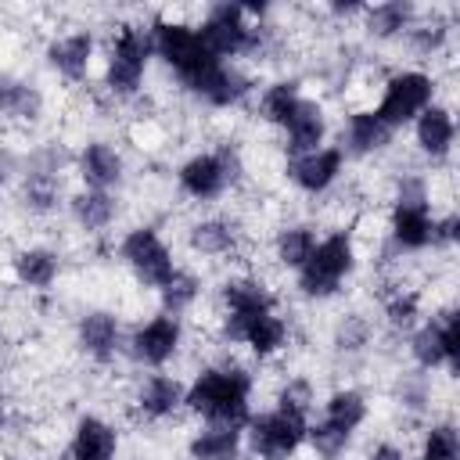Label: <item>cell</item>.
I'll list each match as a JSON object with an SVG mask.
<instances>
[{
  "instance_id": "6da1fadb",
  "label": "cell",
  "mask_w": 460,
  "mask_h": 460,
  "mask_svg": "<svg viewBox=\"0 0 460 460\" xmlns=\"http://www.w3.org/2000/svg\"><path fill=\"white\" fill-rule=\"evenodd\" d=\"M255 370L252 363L237 356H219L201 363L187 377V399L183 410L198 424H223V428H241L255 413Z\"/></svg>"
},
{
  "instance_id": "7a4b0ae2",
  "label": "cell",
  "mask_w": 460,
  "mask_h": 460,
  "mask_svg": "<svg viewBox=\"0 0 460 460\" xmlns=\"http://www.w3.org/2000/svg\"><path fill=\"white\" fill-rule=\"evenodd\" d=\"M194 29H198L201 43L219 61L259 65L273 50V25H270V7L266 4L212 0L198 11Z\"/></svg>"
},
{
  "instance_id": "3957f363",
  "label": "cell",
  "mask_w": 460,
  "mask_h": 460,
  "mask_svg": "<svg viewBox=\"0 0 460 460\" xmlns=\"http://www.w3.org/2000/svg\"><path fill=\"white\" fill-rule=\"evenodd\" d=\"M147 32H151L155 61L172 75L180 93L198 101L223 61L201 43V36L194 29V18H183L176 11H155L147 18Z\"/></svg>"
},
{
  "instance_id": "277c9868",
  "label": "cell",
  "mask_w": 460,
  "mask_h": 460,
  "mask_svg": "<svg viewBox=\"0 0 460 460\" xmlns=\"http://www.w3.org/2000/svg\"><path fill=\"white\" fill-rule=\"evenodd\" d=\"M155 65L147 18H122L111 25L108 40L101 43V90L126 104L137 101L147 86V72Z\"/></svg>"
},
{
  "instance_id": "5b68a950",
  "label": "cell",
  "mask_w": 460,
  "mask_h": 460,
  "mask_svg": "<svg viewBox=\"0 0 460 460\" xmlns=\"http://www.w3.org/2000/svg\"><path fill=\"white\" fill-rule=\"evenodd\" d=\"M359 270V237L352 226H334L320 234L313 255L291 273V288L302 302H331Z\"/></svg>"
},
{
  "instance_id": "8992f818",
  "label": "cell",
  "mask_w": 460,
  "mask_h": 460,
  "mask_svg": "<svg viewBox=\"0 0 460 460\" xmlns=\"http://www.w3.org/2000/svg\"><path fill=\"white\" fill-rule=\"evenodd\" d=\"M68 169L72 158L58 144H36L18 158L14 172V194L18 208L32 219H50L65 212L68 201Z\"/></svg>"
},
{
  "instance_id": "52a82bcc",
  "label": "cell",
  "mask_w": 460,
  "mask_h": 460,
  "mask_svg": "<svg viewBox=\"0 0 460 460\" xmlns=\"http://www.w3.org/2000/svg\"><path fill=\"white\" fill-rule=\"evenodd\" d=\"M244 155L237 144L198 147L176 162V190L194 205H219L244 183Z\"/></svg>"
},
{
  "instance_id": "ba28073f",
  "label": "cell",
  "mask_w": 460,
  "mask_h": 460,
  "mask_svg": "<svg viewBox=\"0 0 460 460\" xmlns=\"http://www.w3.org/2000/svg\"><path fill=\"white\" fill-rule=\"evenodd\" d=\"M216 305H219L216 338H219L223 349H237L241 331L255 316L280 309V295L273 291V284L262 273H255V270H230L216 284Z\"/></svg>"
},
{
  "instance_id": "9c48e42d",
  "label": "cell",
  "mask_w": 460,
  "mask_h": 460,
  "mask_svg": "<svg viewBox=\"0 0 460 460\" xmlns=\"http://www.w3.org/2000/svg\"><path fill=\"white\" fill-rule=\"evenodd\" d=\"M115 255L126 266V273L137 280V288L155 291V295L180 270V259H176L172 244L165 241V234L155 223H133V226H126L119 234V241H115Z\"/></svg>"
},
{
  "instance_id": "30bf717a",
  "label": "cell",
  "mask_w": 460,
  "mask_h": 460,
  "mask_svg": "<svg viewBox=\"0 0 460 460\" xmlns=\"http://www.w3.org/2000/svg\"><path fill=\"white\" fill-rule=\"evenodd\" d=\"M406 356L413 370L424 374L453 377L460 370V313L453 302L424 313V320L406 334Z\"/></svg>"
},
{
  "instance_id": "8fae6325",
  "label": "cell",
  "mask_w": 460,
  "mask_h": 460,
  "mask_svg": "<svg viewBox=\"0 0 460 460\" xmlns=\"http://www.w3.org/2000/svg\"><path fill=\"white\" fill-rule=\"evenodd\" d=\"M438 101V75L424 65H399L381 79L377 101L370 104L395 133L410 129L413 119Z\"/></svg>"
},
{
  "instance_id": "7c38bea8",
  "label": "cell",
  "mask_w": 460,
  "mask_h": 460,
  "mask_svg": "<svg viewBox=\"0 0 460 460\" xmlns=\"http://www.w3.org/2000/svg\"><path fill=\"white\" fill-rule=\"evenodd\" d=\"M187 349V320L172 313H147L126 331V356L137 370H172Z\"/></svg>"
},
{
  "instance_id": "4fadbf2b",
  "label": "cell",
  "mask_w": 460,
  "mask_h": 460,
  "mask_svg": "<svg viewBox=\"0 0 460 460\" xmlns=\"http://www.w3.org/2000/svg\"><path fill=\"white\" fill-rule=\"evenodd\" d=\"M305 431L309 417L302 413L280 406L255 410L244 424V453L252 460H295L298 449H305Z\"/></svg>"
},
{
  "instance_id": "5bb4252c",
  "label": "cell",
  "mask_w": 460,
  "mask_h": 460,
  "mask_svg": "<svg viewBox=\"0 0 460 460\" xmlns=\"http://www.w3.org/2000/svg\"><path fill=\"white\" fill-rule=\"evenodd\" d=\"M126 331L129 327L122 323V313L111 305H90L72 323V345L93 367H111L126 356Z\"/></svg>"
},
{
  "instance_id": "9a60e30c",
  "label": "cell",
  "mask_w": 460,
  "mask_h": 460,
  "mask_svg": "<svg viewBox=\"0 0 460 460\" xmlns=\"http://www.w3.org/2000/svg\"><path fill=\"white\" fill-rule=\"evenodd\" d=\"M43 61L47 68L68 83V86H83L97 61H101V36L90 29V25H75V29H65V32H54L47 43H43Z\"/></svg>"
},
{
  "instance_id": "2e32d148",
  "label": "cell",
  "mask_w": 460,
  "mask_h": 460,
  "mask_svg": "<svg viewBox=\"0 0 460 460\" xmlns=\"http://www.w3.org/2000/svg\"><path fill=\"white\" fill-rule=\"evenodd\" d=\"M187 399V377L172 370H144L129 388V410L144 424H169L176 420Z\"/></svg>"
},
{
  "instance_id": "e0dca14e",
  "label": "cell",
  "mask_w": 460,
  "mask_h": 460,
  "mask_svg": "<svg viewBox=\"0 0 460 460\" xmlns=\"http://www.w3.org/2000/svg\"><path fill=\"white\" fill-rule=\"evenodd\" d=\"M72 172H75L79 187L122 194V187L129 180V158H126V151L115 140H108V137H86L75 147V155H72Z\"/></svg>"
},
{
  "instance_id": "ac0fdd59",
  "label": "cell",
  "mask_w": 460,
  "mask_h": 460,
  "mask_svg": "<svg viewBox=\"0 0 460 460\" xmlns=\"http://www.w3.org/2000/svg\"><path fill=\"white\" fill-rule=\"evenodd\" d=\"M349 172V158L341 155V147L331 140L309 155L298 158H284V180L302 194V198H327Z\"/></svg>"
},
{
  "instance_id": "d6986e66",
  "label": "cell",
  "mask_w": 460,
  "mask_h": 460,
  "mask_svg": "<svg viewBox=\"0 0 460 460\" xmlns=\"http://www.w3.org/2000/svg\"><path fill=\"white\" fill-rule=\"evenodd\" d=\"M183 241H187V252L194 259L234 262L244 252V226H241V219H234L226 212H205V216H194L187 223Z\"/></svg>"
},
{
  "instance_id": "ffe728a7",
  "label": "cell",
  "mask_w": 460,
  "mask_h": 460,
  "mask_svg": "<svg viewBox=\"0 0 460 460\" xmlns=\"http://www.w3.org/2000/svg\"><path fill=\"white\" fill-rule=\"evenodd\" d=\"M395 137H399V133H395L370 104H363V108H349V111H345L334 144L341 147V155H345L349 165H352V162H370V158L388 155V151L395 147Z\"/></svg>"
},
{
  "instance_id": "44dd1931",
  "label": "cell",
  "mask_w": 460,
  "mask_h": 460,
  "mask_svg": "<svg viewBox=\"0 0 460 460\" xmlns=\"http://www.w3.org/2000/svg\"><path fill=\"white\" fill-rule=\"evenodd\" d=\"M431 219H435V205H388L381 226V248L392 259L431 252Z\"/></svg>"
},
{
  "instance_id": "7402d4cb",
  "label": "cell",
  "mask_w": 460,
  "mask_h": 460,
  "mask_svg": "<svg viewBox=\"0 0 460 460\" xmlns=\"http://www.w3.org/2000/svg\"><path fill=\"white\" fill-rule=\"evenodd\" d=\"M410 144L424 158L428 169L446 165L456 151V111H453V104L435 101L431 108H424L410 126Z\"/></svg>"
},
{
  "instance_id": "603a6c76",
  "label": "cell",
  "mask_w": 460,
  "mask_h": 460,
  "mask_svg": "<svg viewBox=\"0 0 460 460\" xmlns=\"http://www.w3.org/2000/svg\"><path fill=\"white\" fill-rule=\"evenodd\" d=\"M331 133H334V122H331V111L320 97H302V104L291 111V119L277 129L280 137V151L284 158H298V155H309L323 144H331Z\"/></svg>"
},
{
  "instance_id": "cb8c5ba5",
  "label": "cell",
  "mask_w": 460,
  "mask_h": 460,
  "mask_svg": "<svg viewBox=\"0 0 460 460\" xmlns=\"http://www.w3.org/2000/svg\"><path fill=\"white\" fill-rule=\"evenodd\" d=\"M122 453V431L115 420H108L104 413H79L68 428V442H65V456L68 460H119Z\"/></svg>"
},
{
  "instance_id": "d4e9b609",
  "label": "cell",
  "mask_w": 460,
  "mask_h": 460,
  "mask_svg": "<svg viewBox=\"0 0 460 460\" xmlns=\"http://www.w3.org/2000/svg\"><path fill=\"white\" fill-rule=\"evenodd\" d=\"M7 270H11V280L22 288V291H50L61 273H65V259L54 244L47 241H29V244H18L7 259Z\"/></svg>"
},
{
  "instance_id": "484cf974",
  "label": "cell",
  "mask_w": 460,
  "mask_h": 460,
  "mask_svg": "<svg viewBox=\"0 0 460 460\" xmlns=\"http://www.w3.org/2000/svg\"><path fill=\"white\" fill-rule=\"evenodd\" d=\"M47 115V90L14 68H0V122L36 126Z\"/></svg>"
},
{
  "instance_id": "4316f807",
  "label": "cell",
  "mask_w": 460,
  "mask_h": 460,
  "mask_svg": "<svg viewBox=\"0 0 460 460\" xmlns=\"http://www.w3.org/2000/svg\"><path fill=\"white\" fill-rule=\"evenodd\" d=\"M65 216L68 223L86 234V237H101L108 234L119 216H122V198L119 194H108V190H90V187H72L68 190V201H65Z\"/></svg>"
},
{
  "instance_id": "83f0119b",
  "label": "cell",
  "mask_w": 460,
  "mask_h": 460,
  "mask_svg": "<svg viewBox=\"0 0 460 460\" xmlns=\"http://www.w3.org/2000/svg\"><path fill=\"white\" fill-rule=\"evenodd\" d=\"M291 341H295V323H291V316H288L284 305H280V309H273V313L255 316V320L241 331L237 349H244L248 359H255V363H270V359L284 356V352L291 349Z\"/></svg>"
},
{
  "instance_id": "f1b7e54d",
  "label": "cell",
  "mask_w": 460,
  "mask_h": 460,
  "mask_svg": "<svg viewBox=\"0 0 460 460\" xmlns=\"http://www.w3.org/2000/svg\"><path fill=\"white\" fill-rule=\"evenodd\" d=\"M424 7H417L413 0H381V4H367L359 14V29L367 40L374 43H402V36L413 29V22L420 18Z\"/></svg>"
},
{
  "instance_id": "f546056e",
  "label": "cell",
  "mask_w": 460,
  "mask_h": 460,
  "mask_svg": "<svg viewBox=\"0 0 460 460\" xmlns=\"http://www.w3.org/2000/svg\"><path fill=\"white\" fill-rule=\"evenodd\" d=\"M259 90V79L248 65H237V61H223L219 72L212 75V83L205 86V93L198 97L201 108L208 111H234L241 104H248Z\"/></svg>"
},
{
  "instance_id": "4dcf8cb0",
  "label": "cell",
  "mask_w": 460,
  "mask_h": 460,
  "mask_svg": "<svg viewBox=\"0 0 460 460\" xmlns=\"http://www.w3.org/2000/svg\"><path fill=\"white\" fill-rule=\"evenodd\" d=\"M316 241H320V226L316 223H309V219H288L270 237V259H273L277 270L295 273L313 255Z\"/></svg>"
},
{
  "instance_id": "1f68e13d",
  "label": "cell",
  "mask_w": 460,
  "mask_h": 460,
  "mask_svg": "<svg viewBox=\"0 0 460 460\" xmlns=\"http://www.w3.org/2000/svg\"><path fill=\"white\" fill-rule=\"evenodd\" d=\"M316 406H320V413H313V417H320V420H327L349 435H359L370 420V395L359 385H338Z\"/></svg>"
},
{
  "instance_id": "d6a6232c",
  "label": "cell",
  "mask_w": 460,
  "mask_h": 460,
  "mask_svg": "<svg viewBox=\"0 0 460 460\" xmlns=\"http://www.w3.org/2000/svg\"><path fill=\"white\" fill-rule=\"evenodd\" d=\"M302 97H305V86L298 75H273V79L259 83L252 101H255V115L270 129H280L291 119V111L302 104Z\"/></svg>"
},
{
  "instance_id": "836d02e7",
  "label": "cell",
  "mask_w": 460,
  "mask_h": 460,
  "mask_svg": "<svg viewBox=\"0 0 460 460\" xmlns=\"http://www.w3.org/2000/svg\"><path fill=\"white\" fill-rule=\"evenodd\" d=\"M402 47L413 54V61H438L453 50V18L438 11H420L413 29L402 36Z\"/></svg>"
},
{
  "instance_id": "e575fe53",
  "label": "cell",
  "mask_w": 460,
  "mask_h": 460,
  "mask_svg": "<svg viewBox=\"0 0 460 460\" xmlns=\"http://www.w3.org/2000/svg\"><path fill=\"white\" fill-rule=\"evenodd\" d=\"M187 460H241L244 456V431L223 424H198L183 442Z\"/></svg>"
},
{
  "instance_id": "d590c367",
  "label": "cell",
  "mask_w": 460,
  "mask_h": 460,
  "mask_svg": "<svg viewBox=\"0 0 460 460\" xmlns=\"http://www.w3.org/2000/svg\"><path fill=\"white\" fill-rule=\"evenodd\" d=\"M399 413H406L410 420H428L435 417V374L424 370H406L395 377V392H392Z\"/></svg>"
},
{
  "instance_id": "8d00e7d4",
  "label": "cell",
  "mask_w": 460,
  "mask_h": 460,
  "mask_svg": "<svg viewBox=\"0 0 460 460\" xmlns=\"http://www.w3.org/2000/svg\"><path fill=\"white\" fill-rule=\"evenodd\" d=\"M205 291H208L205 277H201L198 270H190V266H180L176 277L158 291V309H162V313H172V316H180V320H187V316L198 309V302L205 298Z\"/></svg>"
},
{
  "instance_id": "74e56055",
  "label": "cell",
  "mask_w": 460,
  "mask_h": 460,
  "mask_svg": "<svg viewBox=\"0 0 460 460\" xmlns=\"http://www.w3.org/2000/svg\"><path fill=\"white\" fill-rule=\"evenodd\" d=\"M374 338H377L374 320L367 313H359V309L341 313L334 320V327H331V349H334V356H345V359L370 352L374 349Z\"/></svg>"
},
{
  "instance_id": "f35d334b",
  "label": "cell",
  "mask_w": 460,
  "mask_h": 460,
  "mask_svg": "<svg viewBox=\"0 0 460 460\" xmlns=\"http://www.w3.org/2000/svg\"><path fill=\"white\" fill-rule=\"evenodd\" d=\"M420 320H424V298H420V291L395 288V291H388L381 298V323H385L388 334L406 338Z\"/></svg>"
},
{
  "instance_id": "ab89813d",
  "label": "cell",
  "mask_w": 460,
  "mask_h": 460,
  "mask_svg": "<svg viewBox=\"0 0 460 460\" xmlns=\"http://www.w3.org/2000/svg\"><path fill=\"white\" fill-rule=\"evenodd\" d=\"M417 460H460V428L453 417H428L420 424Z\"/></svg>"
},
{
  "instance_id": "60d3db41",
  "label": "cell",
  "mask_w": 460,
  "mask_h": 460,
  "mask_svg": "<svg viewBox=\"0 0 460 460\" xmlns=\"http://www.w3.org/2000/svg\"><path fill=\"white\" fill-rule=\"evenodd\" d=\"M356 446V435L320 420V417H309V431H305V449L313 453V460H345Z\"/></svg>"
},
{
  "instance_id": "b9f144b4",
  "label": "cell",
  "mask_w": 460,
  "mask_h": 460,
  "mask_svg": "<svg viewBox=\"0 0 460 460\" xmlns=\"http://www.w3.org/2000/svg\"><path fill=\"white\" fill-rule=\"evenodd\" d=\"M316 402H320L316 385L305 374H288L277 385V392H273V406L291 410V413H302V417H313L316 413Z\"/></svg>"
},
{
  "instance_id": "7bdbcfd3",
  "label": "cell",
  "mask_w": 460,
  "mask_h": 460,
  "mask_svg": "<svg viewBox=\"0 0 460 460\" xmlns=\"http://www.w3.org/2000/svg\"><path fill=\"white\" fill-rule=\"evenodd\" d=\"M460 241V216L456 208H435L431 219V252H453Z\"/></svg>"
},
{
  "instance_id": "ee69618b",
  "label": "cell",
  "mask_w": 460,
  "mask_h": 460,
  "mask_svg": "<svg viewBox=\"0 0 460 460\" xmlns=\"http://www.w3.org/2000/svg\"><path fill=\"white\" fill-rule=\"evenodd\" d=\"M363 460H410V449H406L402 442H395V438H377V442L363 453Z\"/></svg>"
},
{
  "instance_id": "f6af8a7d",
  "label": "cell",
  "mask_w": 460,
  "mask_h": 460,
  "mask_svg": "<svg viewBox=\"0 0 460 460\" xmlns=\"http://www.w3.org/2000/svg\"><path fill=\"white\" fill-rule=\"evenodd\" d=\"M363 7H367V4H359V0H352V4L327 0V4H320V14H327V18H334V22H359Z\"/></svg>"
},
{
  "instance_id": "bcb514c9",
  "label": "cell",
  "mask_w": 460,
  "mask_h": 460,
  "mask_svg": "<svg viewBox=\"0 0 460 460\" xmlns=\"http://www.w3.org/2000/svg\"><path fill=\"white\" fill-rule=\"evenodd\" d=\"M14 420V406H11V395H7V385H4V370H0V435L11 428Z\"/></svg>"
},
{
  "instance_id": "7dc6e473",
  "label": "cell",
  "mask_w": 460,
  "mask_h": 460,
  "mask_svg": "<svg viewBox=\"0 0 460 460\" xmlns=\"http://www.w3.org/2000/svg\"><path fill=\"white\" fill-rule=\"evenodd\" d=\"M14 172H18V158H7V155H0V194L14 183Z\"/></svg>"
},
{
  "instance_id": "c3c4849f",
  "label": "cell",
  "mask_w": 460,
  "mask_h": 460,
  "mask_svg": "<svg viewBox=\"0 0 460 460\" xmlns=\"http://www.w3.org/2000/svg\"><path fill=\"white\" fill-rule=\"evenodd\" d=\"M0 356H4V331H0Z\"/></svg>"
},
{
  "instance_id": "681fc988",
  "label": "cell",
  "mask_w": 460,
  "mask_h": 460,
  "mask_svg": "<svg viewBox=\"0 0 460 460\" xmlns=\"http://www.w3.org/2000/svg\"><path fill=\"white\" fill-rule=\"evenodd\" d=\"M126 460H147V456H126Z\"/></svg>"
}]
</instances>
